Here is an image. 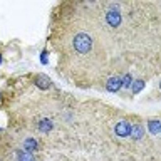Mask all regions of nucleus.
<instances>
[{
  "label": "nucleus",
  "mask_w": 161,
  "mask_h": 161,
  "mask_svg": "<svg viewBox=\"0 0 161 161\" xmlns=\"http://www.w3.org/2000/svg\"><path fill=\"white\" fill-rule=\"evenodd\" d=\"M40 60H42V64H47L49 62V60H47V52H45V50L40 54Z\"/></svg>",
  "instance_id": "nucleus-8"
},
{
  "label": "nucleus",
  "mask_w": 161,
  "mask_h": 161,
  "mask_svg": "<svg viewBox=\"0 0 161 161\" xmlns=\"http://www.w3.org/2000/svg\"><path fill=\"white\" fill-rule=\"evenodd\" d=\"M0 64H2V55H0Z\"/></svg>",
  "instance_id": "nucleus-9"
},
{
  "label": "nucleus",
  "mask_w": 161,
  "mask_h": 161,
  "mask_svg": "<svg viewBox=\"0 0 161 161\" xmlns=\"http://www.w3.org/2000/svg\"><path fill=\"white\" fill-rule=\"evenodd\" d=\"M146 136V129L143 124H131V133H129V138L133 141H143Z\"/></svg>",
  "instance_id": "nucleus-4"
},
{
  "label": "nucleus",
  "mask_w": 161,
  "mask_h": 161,
  "mask_svg": "<svg viewBox=\"0 0 161 161\" xmlns=\"http://www.w3.org/2000/svg\"><path fill=\"white\" fill-rule=\"evenodd\" d=\"M159 129H161V123L158 119H153V121H148V131L153 136H158L159 134Z\"/></svg>",
  "instance_id": "nucleus-6"
},
{
  "label": "nucleus",
  "mask_w": 161,
  "mask_h": 161,
  "mask_svg": "<svg viewBox=\"0 0 161 161\" xmlns=\"http://www.w3.org/2000/svg\"><path fill=\"white\" fill-rule=\"evenodd\" d=\"M144 84H146L144 79H141V77H139V79H134L133 84H131V91H133V94H138L139 91L144 87Z\"/></svg>",
  "instance_id": "nucleus-7"
},
{
  "label": "nucleus",
  "mask_w": 161,
  "mask_h": 161,
  "mask_svg": "<svg viewBox=\"0 0 161 161\" xmlns=\"http://www.w3.org/2000/svg\"><path fill=\"white\" fill-rule=\"evenodd\" d=\"M103 87L106 91H109V92H118V91H121V75H111V77H108Z\"/></svg>",
  "instance_id": "nucleus-3"
},
{
  "label": "nucleus",
  "mask_w": 161,
  "mask_h": 161,
  "mask_svg": "<svg viewBox=\"0 0 161 161\" xmlns=\"http://www.w3.org/2000/svg\"><path fill=\"white\" fill-rule=\"evenodd\" d=\"M35 86H37V87H40L42 91H45V89H50V87H52V82H50V79L47 77V75L39 74V75H35Z\"/></svg>",
  "instance_id": "nucleus-5"
},
{
  "label": "nucleus",
  "mask_w": 161,
  "mask_h": 161,
  "mask_svg": "<svg viewBox=\"0 0 161 161\" xmlns=\"http://www.w3.org/2000/svg\"><path fill=\"white\" fill-rule=\"evenodd\" d=\"M129 133H131V123L128 119H121L116 123L114 126V134L118 136L119 139H126L129 138Z\"/></svg>",
  "instance_id": "nucleus-2"
},
{
  "label": "nucleus",
  "mask_w": 161,
  "mask_h": 161,
  "mask_svg": "<svg viewBox=\"0 0 161 161\" xmlns=\"http://www.w3.org/2000/svg\"><path fill=\"white\" fill-rule=\"evenodd\" d=\"M65 17L52 24V44L59 54V70L75 86H99L111 75H119L114 59L108 54V42H114L103 24L96 3H62Z\"/></svg>",
  "instance_id": "nucleus-1"
}]
</instances>
